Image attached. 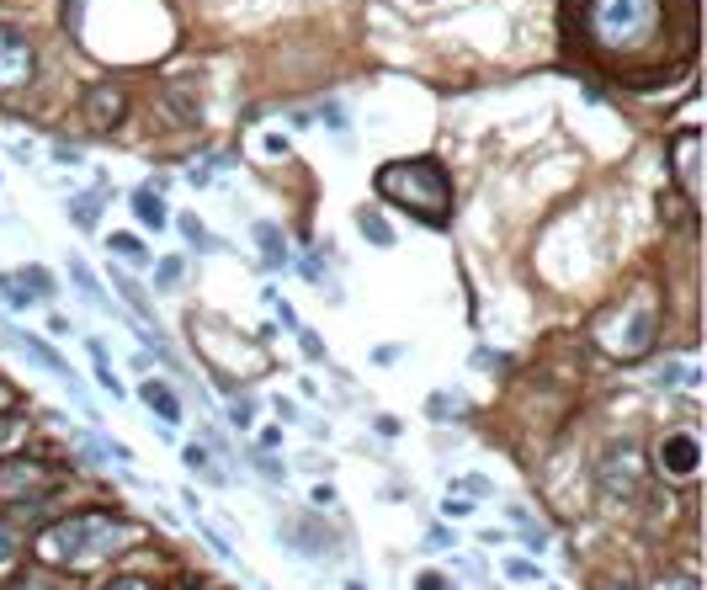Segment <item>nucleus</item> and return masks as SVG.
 I'll return each instance as SVG.
<instances>
[{"label":"nucleus","instance_id":"5","mask_svg":"<svg viewBox=\"0 0 707 590\" xmlns=\"http://www.w3.org/2000/svg\"><path fill=\"white\" fill-rule=\"evenodd\" d=\"M596 490L606 505H633L644 494V452L633 442H611L596 463Z\"/></svg>","mask_w":707,"mask_h":590},{"label":"nucleus","instance_id":"28","mask_svg":"<svg viewBox=\"0 0 707 590\" xmlns=\"http://www.w3.org/2000/svg\"><path fill=\"white\" fill-rule=\"evenodd\" d=\"M155 282H160V288H176V282H181V261H176V256H165V261L155 266Z\"/></svg>","mask_w":707,"mask_h":590},{"label":"nucleus","instance_id":"20","mask_svg":"<svg viewBox=\"0 0 707 590\" xmlns=\"http://www.w3.org/2000/svg\"><path fill=\"white\" fill-rule=\"evenodd\" d=\"M16 277H21V288H27V298H32V303H43V298H54V277H48L43 266H21Z\"/></svg>","mask_w":707,"mask_h":590},{"label":"nucleus","instance_id":"33","mask_svg":"<svg viewBox=\"0 0 707 590\" xmlns=\"http://www.w3.org/2000/svg\"><path fill=\"white\" fill-rule=\"evenodd\" d=\"M442 510H447V516H468L474 505H468V494L463 490H447V505H442Z\"/></svg>","mask_w":707,"mask_h":590},{"label":"nucleus","instance_id":"12","mask_svg":"<svg viewBox=\"0 0 707 590\" xmlns=\"http://www.w3.org/2000/svg\"><path fill=\"white\" fill-rule=\"evenodd\" d=\"M139 399H144V404H149V409L160 415V426H165V431H176V426H181V399L165 389L160 378H149V384L139 389Z\"/></svg>","mask_w":707,"mask_h":590},{"label":"nucleus","instance_id":"1","mask_svg":"<svg viewBox=\"0 0 707 590\" xmlns=\"http://www.w3.org/2000/svg\"><path fill=\"white\" fill-rule=\"evenodd\" d=\"M569 27L627 86H654L692 54V27H676V0H569Z\"/></svg>","mask_w":707,"mask_h":590},{"label":"nucleus","instance_id":"22","mask_svg":"<svg viewBox=\"0 0 707 590\" xmlns=\"http://www.w3.org/2000/svg\"><path fill=\"white\" fill-rule=\"evenodd\" d=\"M70 277H75V288L86 293V303H97V308H106V293H101V282L91 277V266H86V261H70Z\"/></svg>","mask_w":707,"mask_h":590},{"label":"nucleus","instance_id":"32","mask_svg":"<svg viewBox=\"0 0 707 590\" xmlns=\"http://www.w3.org/2000/svg\"><path fill=\"white\" fill-rule=\"evenodd\" d=\"M415 590H458V586H452L447 575H436V569H425V575L415 580Z\"/></svg>","mask_w":707,"mask_h":590},{"label":"nucleus","instance_id":"3","mask_svg":"<svg viewBox=\"0 0 707 590\" xmlns=\"http://www.w3.org/2000/svg\"><path fill=\"white\" fill-rule=\"evenodd\" d=\"M591 335H596V346H602L606 357H617V362L649 357L654 341H660V298L649 293V288L617 293L602 314L591 319Z\"/></svg>","mask_w":707,"mask_h":590},{"label":"nucleus","instance_id":"37","mask_svg":"<svg viewBox=\"0 0 707 590\" xmlns=\"http://www.w3.org/2000/svg\"><path fill=\"white\" fill-rule=\"evenodd\" d=\"M256 474H261V479H272V485H277V479H282V463H272V458H256Z\"/></svg>","mask_w":707,"mask_h":590},{"label":"nucleus","instance_id":"2","mask_svg":"<svg viewBox=\"0 0 707 590\" xmlns=\"http://www.w3.org/2000/svg\"><path fill=\"white\" fill-rule=\"evenodd\" d=\"M133 537H139L133 521H122L117 510H80V516L43 527L32 548H38V564H48V569H91L101 559L122 553Z\"/></svg>","mask_w":707,"mask_h":590},{"label":"nucleus","instance_id":"11","mask_svg":"<svg viewBox=\"0 0 707 590\" xmlns=\"http://www.w3.org/2000/svg\"><path fill=\"white\" fill-rule=\"evenodd\" d=\"M697 458H703V447H697L692 431H676V436L660 442V468L676 474V479H692V474H697Z\"/></svg>","mask_w":707,"mask_h":590},{"label":"nucleus","instance_id":"39","mask_svg":"<svg viewBox=\"0 0 707 590\" xmlns=\"http://www.w3.org/2000/svg\"><path fill=\"white\" fill-rule=\"evenodd\" d=\"M660 590H703V586H697L692 575H676V580H665V586H660Z\"/></svg>","mask_w":707,"mask_h":590},{"label":"nucleus","instance_id":"13","mask_svg":"<svg viewBox=\"0 0 707 590\" xmlns=\"http://www.w3.org/2000/svg\"><path fill=\"white\" fill-rule=\"evenodd\" d=\"M112 288H117V293H122V303H128V308H133V314L144 319V330H160V319H155V308H149L144 288H139V282H133L128 272H112Z\"/></svg>","mask_w":707,"mask_h":590},{"label":"nucleus","instance_id":"17","mask_svg":"<svg viewBox=\"0 0 707 590\" xmlns=\"http://www.w3.org/2000/svg\"><path fill=\"white\" fill-rule=\"evenodd\" d=\"M181 458H187V468H192V474H202L207 485H223V479H229V474H223V468L207 458V447H202V442H187V452H181Z\"/></svg>","mask_w":707,"mask_h":590},{"label":"nucleus","instance_id":"31","mask_svg":"<svg viewBox=\"0 0 707 590\" xmlns=\"http://www.w3.org/2000/svg\"><path fill=\"white\" fill-rule=\"evenodd\" d=\"M431 415H463V399H452V393H436V399H431Z\"/></svg>","mask_w":707,"mask_h":590},{"label":"nucleus","instance_id":"25","mask_svg":"<svg viewBox=\"0 0 707 590\" xmlns=\"http://www.w3.org/2000/svg\"><path fill=\"white\" fill-rule=\"evenodd\" d=\"M510 521L521 527V537L532 543V553H537V548H548V527H543V521H532L526 510H510Z\"/></svg>","mask_w":707,"mask_h":590},{"label":"nucleus","instance_id":"21","mask_svg":"<svg viewBox=\"0 0 707 590\" xmlns=\"http://www.w3.org/2000/svg\"><path fill=\"white\" fill-rule=\"evenodd\" d=\"M27 442V420L16 415V409H0V452H11V447H21Z\"/></svg>","mask_w":707,"mask_h":590},{"label":"nucleus","instance_id":"29","mask_svg":"<svg viewBox=\"0 0 707 590\" xmlns=\"http://www.w3.org/2000/svg\"><path fill=\"white\" fill-rule=\"evenodd\" d=\"M299 346H303V357H308V362H324V341H319L314 330H299Z\"/></svg>","mask_w":707,"mask_h":590},{"label":"nucleus","instance_id":"19","mask_svg":"<svg viewBox=\"0 0 707 590\" xmlns=\"http://www.w3.org/2000/svg\"><path fill=\"white\" fill-rule=\"evenodd\" d=\"M70 218H75V229H97L101 223V197L97 192L70 197Z\"/></svg>","mask_w":707,"mask_h":590},{"label":"nucleus","instance_id":"35","mask_svg":"<svg viewBox=\"0 0 707 590\" xmlns=\"http://www.w3.org/2000/svg\"><path fill=\"white\" fill-rule=\"evenodd\" d=\"M54 160H59V165H80V160H86V155H80V149H75V144H54Z\"/></svg>","mask_w":707,"mask_h":590},{"label":"nucleus","instance_id":"14","mask_svg":"<svg viewBox=\"0 0 707 590\" xmlns=\"http://www.w3.org/2000/svg\"><path fill=\"white\" fill-rule=\"evenodd\" d=\"M133 218H139V223H149V229H165V218H171V213H165V202H160L155 187H139V192H133Z\"/></svg>","mask_w":707,"mask_h":590},{"label":"nucleus","instance_id":"30","mask_svg":"<svg viewBox=\"0 0 707 590\" xmlns=\"http://www.w3.org/2000/svg\"><path fill=\"white\" fill-rule=\"evenodd\" d=\"M319 117H324V128H335V133H346V112H341L335 101H324V106H319Z\"/></svg>","mask_w":707,"mask_h":590},{"label":"nucleus","instance_id":"15","mask_svg":"<svg viewBox=\"0 0 707 590\" xmlns=\"http://www.w3.org/2000/svg\"><path fill=\"white\" fill-rule=\"evenodd\" d=\"M357 229H362L378 250H389V245H394V229H389V218H383L378 207H357Z\"/></svg>","mask_w":707,"mask_h":590},{"label":"nucleus","instance_id":"43","mask_svg":"<svg viewBox=\"0 0 707 590\" xmlns=\"http://www.w3.org/2000/svg\"><path fill=\"white\" fill-rule=\"evenodd\" d=\"M602 590H638V586H633V580H606Z\"/></svg>","mask_w":707,"mask_h":590},{"label":"nucleus","instance_id":"40","mask_svg":"<svg viewBox=\"0 0 707 590\" xmlns=\"http://www.w3.org/2000/svg\"><path fill=\"white\" fill-rule=\"evenodd\" d=\"M187 181H192V187H207V181H213V171H207V165H192V171H187Z\"/></svg>","mask_w":707,"mask_h":590},{"label":"nucleus","instance_id":"42","mask_svg":"<svg viewBox=\"0 0 707 590\" xmlns=\"http://www.w3.org/2000/svg\"><path fill=\"white\" fill-rule=\"evenodd\" d=\"M16 590H48V580H38V575L27 580V575H21V580H16Z\"/></svg>","mask_w":707,"mask_h":590},{"label":"nucleus","instance_id":"4","mask_svg":"<svg viewBox=\"0 0 707 590\" xmlns=\"http://www.w3.org/2000/svg\"><path fill=\"white\" fill-rule=\"evenodd\" d=\"M378 197H389L394 207H409L425 223H447L452 218V176L431 155H420V160H389L378 171Z\"/></svg>","mask_w":707,"mask_h":590},{"label":"nucleus","instance_id":"8","mask_svg":"<svg viewBox=\"0 0 707 590\" xmlns=\"http://www.w3.org/2000/svg\"><path fill=\"white\" fill-rule=\"evenodd\" d=\"M80 112H86V122L97 128V133H112L122 117H128V86L122 80H97L86 101H80Z\"/></svg>","mask_w":707,"mask_h":590},{"label":"nucleus","instance_id":"27","mask_svg":"<svg viewBox=\"0 0 707 590\" xmlns=\"http://www.w3.org/2000/svg\"><path fill=\"white\" fill-rule=\"evenodd\" d=\"M229 420H234V426H240V431H245V426H250V420H256V399H250V393H240V399H234V404H229Z\"/></svg>","mask_w":707,"mask_h":590},{"label":"nucleus","instance_id":"9","mask_svg":"<svg viewBox=\"0 0 707 590\" xmlns=\"http://www.w3.org/2000/svg\"><path fill=\"white\" fill-rule=\"evenodd\" d=\"M0 341H5V346H16V351H27V357H32L38 367H48V373H54V378H59V384L70 389V399H80V404H86V393H80V384H75L70 362H64V357H59L54 346H43V341H38V335H27V330H11V324H0Z\"/></svg>","mask_w":707,"mask_h":590},{"label":"nucleus","instance_id":"6","mask_svg":"<svg viewBox=\"0 0 707 590\" xmlns=\"http://www.w3.org/2000/svg\"><path fill=\"white\" fill-rule=\"evenodd\" d=\"M54 494V468L32 463V458H11L0 463V500L5 505H43Z\"/></svg>","mask_w":707,"mask_h":590},{"label":"nucleus","instance_id":"36","mask_svg":"<svg viewBox=\"0 0 707 590\" xmlns=\"http://www.w3.org/2000/svg\"><path fill=\"white\" fill-rule=\"evenodd\" d=\"M101 590H149V586H144L139 575H117V580H106Z\"/></svg>","mask_w":707,"mask_h":590},{"label":"nucleus","instance_id":"7","mask_svg":"<svg viewBox=\"0 0 707 590\" xmlns=\"http://www.w3.org/2000/svg\"><path fill=\"white\" fill-rule=\"evenodd\" d=\"M32 75H38V54H32V43H27L16 27H0V97L32 86Z\"/></svg>","mask_w":707,"mask_h":590},{"label":"nucleus","instance_id":"10","mask_svg":"<svg viewBox=\"0 0 707 590\" xmlns=\"http://www.w3.org/2000/svg\"><path fill=\"white\" fill-rule=\"evenodd\" d=\"M697 155H703V133H697V128L676 133V144H670V171H676V187H681V197H686V207H697V197H703Z\"/></svg>","mask_w":707,"mask_h":590},{"label":"nucleus","instance_id":"23","mask_svg":"<svg viewBox=\"0 0 707 590\" xmlns=\"http://www.w3.org/2000/svg\"><path fill=\"white\" fill-rule=\"evenodd\" d=\"M112 250H117V261H128V266H144V261H149V250L139 245V234H112Z\"/></svg>","mask_w":707,"mask_h":590},{"label":"nucleus","instance_id":"16","mask_svg":"<svg viewBox=\"0 0 707 590\" xmlns=\"http://www.w3.org/2000/svg\"><path fill=\"white\" fill-rule=\"evenodd\" d=\"M256 240H261L266 266H282V261H288V240H282V229H277V223H256Z\"/></svg>","mask_w":707,"mask_h":590},{"label":"nucleus","instance_id":"26","mask_svg":"<svg viewBox=\"0 0 707 590\" xmlns=\"http://www.w3.org/2000/svg\"><path fill=\"white\" fill-rule=\"evenodd\" d=\"M0 303H11V308H27V303H32L16 272H0Z\"/></svg>","mask_w":707,"mask_h":590},{"label":"nucleus","instance_id":"41","mask_svg":"<svg viewBox=\"0 0 707 590\" xmlns=\"http://www.w3.org/2000/svg\"><path fill=\"white\" fill-rule=\"evenodd\" d=\"M431 548H436V553H442V548H458V537H447V532L436 527V532H431Z\"/></svg>","mask_w":707,"mask_h":590},{"label":"nucleus","instance_id":"38","mask_svg":"<svg viewBox=\"0 0 707 590\" xmlns=\"http://www.w3.org/2000/svg\"><path fill=\"white\" fill-rule=\"evenodd\" d=\"M80 5H86V0H64V27H70V32L80 27Z\"/></svg>","mask_w":707,"mask_h":590},{"label":"nucleus","instance_id":"34","mask_svg":"<svg viewBox=\"0 0 707 590\" xmlns=\"http://www.w3.org/2000/svg\"><path fill=\"white\" fill-rule=\"evenodd\" d=\"M505 575H510V580H537V564H526V559H510V564H505Z\"/></svg>","mask_w":707,"mask_h":590},{"label":"nucleus","instance_id":"44","mask_svg":"<svg viewBox=\"0 0 707 590\" xmlns=\"http://www.w3.org/2000/svg\"><path fill=\"white\" fill-rule=\"evenodd\" d=\"M11 404H16V393H11L5 384H0V409H11Z\"/></svg>","mask_w":707,"mask_h":590},{"label":"nucleus","instance_id":"24","mask_svg":"<svg viewBox=\"0 0 707 590\" xmlns=\"http://www.w3.org/2000/svg\"><path fill=\"white\" fill-rule=\"evenodd\" d=\"M176 223H181V234H187V245H198V250H218V240H213V234H207V229L198 223V213H181Z\"/></svg>","mask_w":707,"mask_h":590},{"label":"nucleus","instance_id":"18","mask_svg":"<svg viewBox=\"0 0 707 590\" xmlns=\"http://www.w3.org/2000/svg\"><path fill=\"white\" fill-rule=\"evenodd\" d=\"M16 564H21V532L0 516V575H11Z\"/></svg>","mask_w":707,"mask_h":590}]
</instances>
